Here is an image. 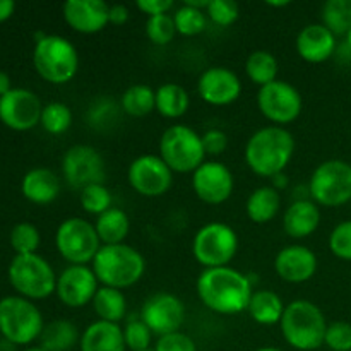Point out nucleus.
Returning <instances> with one entry per match:
<instances>
[{"label": "nucleus", "instance_id": "nucleus-1", "mask_svg": "<svg viewBox=\"0 0 351 351\" xmlns=\"http://www.w3.org/2000/svg\"><path fill=\"white\" fill-rule=\"evenodd\" d=\"M195 293L208 311L218 315H239L247 312L254 290L249 274L225 266L202 269L195 281Z\"/></svg>", "mask_w": 351, "mask_h": 351}, {"label": "nucleus", "instance_id": "nucleus-2", "mask_svg": "<svg viewBox=\"0 0 351 351\" xmlns=\"http://www.w3.org/2000/svg\"><path fill=\"white\" fill-rule=\"evenodd\" d=\"M295 137L287 127L266 125L247 139L243 160L249 170L261 178H273L283 173L293 160Z\"/></svg>", "mask_w": 351, "mask_h": 351}, {"label": "nucleus", "instance_id": "nucleus-3", "mask_svg": "<svg viewBox=\"0 0 351 351\" xmlns=\"http://www.w3.org/2000/svg\"><path fill=\"white\" fill-rule=\"evenodd\" d=\"M101 287L127 290L139 283L146 274V259L129 243L103 245L91 263Z\"/></svg>", "mask_w": 351, "mask_h": 351}, {"label": "nucleus", "instance_id": "nucleus-4", "mask_svg": "<svg viewBox=\"0 0 351 351\" xmlns=\"http://www.w3.org/2000/svg\"><path fill=\"white\" fill-rule=\"evenodd\" d=\"M328 329L326 315L314 302L298 298L287 304L280 331L288 346L298 351H314L324 346Z\"/></svg>", "mask_w": 351, "mask_h": 351}, {"label": "nucleus", "instance_id": "nucleus-5", "mask_svg": "<svg viewBox=\"0 0 351 351\" xmlns=\"http://www.w3.org/2000/svg\"><path fill=\"white\" fill-rule=\"evenodd\" d=\"M33 64L41 79L60 86L77 75L81 58L71 40L60 34H45L34 43Z\"/></svg>", "mask_w": 351, "mask_h": 351}, {"label": "nucleus", "instance_id": "nucleus-6", "mask_svg": "<svg viewBox=\"0 0 351 351\" xmlns=\"http://www.w3.org/2000/svg\"><path fill=\"white\" fill-rule=\"evenodd\" d=\"M158 151L170 170L180 175L194 173L208 156L201 134L184 123H175L163 130Z\"/></svg>", "mask_w": 351, "mask_h": 351}, {"label": "nucleus", "instance_id": "nucleus-7", "mask_svg": "<svg viewBox=\"0 0 351 351\" xmlns=\"http://www.w3.org/2000/svg\"><path fill=\"white\" fill-rule=\"evenodd\" d=\"M239 233L233 226L223 221L202 225L192 239V256L204 269L225 267L232 264L239 252Z\"/></svg>", "mask_w": 351, "mask_h": 351}, {"label": "nucleus", "instance_id": "nucleus-8", "mask_svg": "<svg viewBox=\"0 0 351 351\" xmlns=\"http://www.w3.org/2000/svg\"><path fill=\"white\" fill-rule=\"evenodd\" d=\"M45 322L41 311L24 297L0 300V335L16 346H27L40 339Z\"/></svg>", "mask_w": 351, "mask_h": 351}, {"label": "nucleus", "instance_id": "nucleus-9", "mask_svg": "<svg viewBox=\"0 0 351 351\" xmlns=\"http://www.w3.org/2000/svg\"><path fill=\"white\" fill-rule=\"evenodd\" d=\"M9 281L19 297L43 300L57 290V274L40 254L16 256L9 264Z\"/></svg>", "mask_w": 351, "mask_h": 351}, {"label": "nucleus", "instance_id": "nucleus-10", "mask_svg": "<svg viewBox=\"0 0 351 351\" xmlns=\"http://www.w3.org/2000/svg\"><path fill=\"white\" fill-rule=\"evenodd\" d=\"M57 252L69 266H91L101 249V240L96 233L95 223L79 216L64 219L55 233Z\"/></svg>", "mask_w": 351, "mask_h": 351}, {"label": "nucleus", "instance_id": "nucleus-11", "mask_svg": "<svg viewBox=\"0 0 351 351\" xmlns=\"http://www.w3.org/2000/svg\"><path fill=\"white\" fill-rule=\"evenodd\" d=\"M308 194L317 206L339 208L351 201V163L345 160L322 161L312 171Z\"/></svg>", "mask_w": 351, "mask_h": 351}, {"label": "nucleus", "instance_id": "nucleus-12", "mask_svg": "<svg viewBox=\"0 0 351 351\" xmlns=\"http://www.w3.org/2000/svg\"><path fill=\"white\" fill-rule=\"evenodd\" d=\"M256 101L264 119L269 120L271 125L278 127L293 123L304 110L302 93L291 82L281 79L259 88Z\"/></svg>", "mask_w": 351, "mask_h": 351}, {"label": "nucleus", "instance_id": "nucleus-13", "mask_svg": "<svg viewBox=\"0 0 351 351\" xmlns=\"http://www.w3.org/2000/svg\"><path fill=\"white\" fill-rule=\"evenodd\" d=\"M62 177L69 187L79 192L88 185L105 184V158L89 144H74L62 156Z\"/></svg>", "mask_w": 351, "mask_h": 351}, {"label": "nucleus", "instance_id": "nucleus-14", "mask_svg": "<svg viewBox=\"0 0 351 351\" xmlns=\"http://www.w3.org/2000/svg\"><path fill=\"white\" fill-rule=\"evenodd\" d=\"M173 171L160 154H141L127 168V182L136 194L156 199L167 194L173 185Z\"/></svg>", "mask_w": 351, "mask_h": 351}, {"label": "nucleus", "instance_id": "nucleus-15", "mask_svg": "<svg viewBox=\"0 0 351 351\" xmlns=\"http://www.w3.org/2000/svg\"><path fill=\"white\" fill-rule=\"evenodd\" d=\"M187 308L180 297L168 291H158L144 300L139 317L154 336H165L180 331Z\"/></svg>", "mask_w": 351, "mask_h": 351}, {"label": "nucleus", "instance_id": "nucleus-16", "mask_svg": "<svg viewBox=\"0 0 351 351\" xmlns=\"http://www.w3.org/2000/svg\"><path fill=\"white\" fill-rule=\"evenodd\" d=\"M192 191L201 202L208 206H221L235 191L233 171L223 161L206 160L192 173Z\"/></svg>", "mask_w": 351, "mask_h": 351}, {"label": "nucleus", "instance_id": "nucleus-17", "mask_svg": "<svg viewBox=\"0 0 351 351\" xmlns=\"http://www.w3.org/2000/svg\"><path fill=\"white\" fill-rule=\"evenodd\" d=\"M99 287L91 266H67L57 276L55 295L65 307L82 308L93 304Z\"/></svg>", "mask_w": 351, "mask_h": 351}, {"label": "nucleus", "instance_id": "nucleus-18", "mask_svg": "<svg viewBox=\"0 0 351 351\" xmlns=\"http://www.w3.org/2000/svg\"><path fill=\"white\" fill-rule=\"evenodd\" d=\"M41 112V99L29 89L12 88L0 98V120L12 130L34 129L40 123Z\"/></svg>", "mask_w": 351, "mask_h": 351}, {"label": "nucleus", "instance_id": "nucleus-19", "mask_svg": "<svg viewBox=\"0 0 351 351\" xmlns=\"http://www.w3.org/2000/svg\"><path fill=\"white\" fill-rule=\"evenodd\" d=\"M197 95L211 106H228L242 95V79L232 69L213 65L199 75Z\"/></svg>", "mask_w": 351, "mask_h": 351}, {"label": "nucleus", "instance_id": "nucleus-20", "mask_svg": "<svg viewBox=\"0 0 351 351\" xmlns=\"http://www.w3.org/2000/svg\"><path fill=\"white\" fill-rule=\"evenodd\" d=\"M274 271L278 278L290 285L311 281L317 273V254L300 243L283 247L274 257Z\"/></svg>", "mask_w": 351, "mask_h": 351}, {"label": "nucleus", "instance_id": "nucleus-21", "mask_svg": "<svg viewBox=\"0 0 351 351\" xmlns=\"http://www.w3.org/2000/svg\"><path fill=\"white\" fill-rule=\"evenodd\" d=\"M62 16L75 33L96 34L110 24V5L103 0H67Z\"/></svg>", "mask_w": 351, "mask_h": 351}, {"label": "nucleus", "instance_id": "nucleus-22", "mask_svg": "<svg viewBox=\"0 0 351 351\" xmlns=\"http://www.w3.org/2000/svg\"><path fill=\"white\" fill-rule=\"evenodd\" d=\"M295 48L298 57L307 64H324L336 55L338 41L324 24L312 23L298 31Z\"/></svg>", "mask_w": 351, "mask_h": 351}, {"label": "nucleus", "instance_id": "nucleus-23", "mask_svg": "<svg viewBox=\"0 0 351 351\" xmlns=\"http://www.w3.org/2000/svg\"><path fill=\"white\" fill-rule=\"evenodd\" d=\"M321 218V208L312 199L293 201L283 213V230L290 239H307L317 232Z\"/></svg>", "mask_w": 351, "mask_h": 351}, {"label": "nucleus", "instance_id": "nucleus-24", "mask_svg": "<svg viewBox=\"0 0 351 351\" xmlns=\"http://www.w3.org/2000/svg\"><path fill=\"white\" fill-rule=\"evenodd\" d=\"M60 178L50 168H33L21 182V192L29 202L48 206L60 195Z\"/></svg>", "mask_w": 351, "mask_h": 351}, {"label": "nucleus", "instance_id": "nucleus-25", "mask_svg": "<svg viewBox=\"0 0 351 351\" xmlns=\"http://www.w3.org/2000/svg\"><path fill=\"white\" fill-rule=\"evenodd\" d=\"M79 348L81 351H127L122 326L96 319L81 332Z\"/></svg>", "mask_w": 351, "mask_h": 351}, {"label": "nucleus", "instance_id": "nucleus-26", "mask_svg": "<svg viewBox=\"0 0 351 351\" xmlns=\"http://www.w3.org/2000/svg\"><path fill=\"white\" fill-rule=\"evenodd\" d=\"M281 209V192L271 185H261L254 189L245 202V215L256 225H266L273 221Z\"/></svg>", "mask_w": 351, "mask_h": 351}, {"label": "nucleus", "instance_id": "nucleus-27", "mask_svg": "<svg viewBox=\"0 0 351 351\" xmlns=\"http://www.w3.org/2000/svg\"><path fill=\"white\" fill-rule=\"evenodd\" d=\"M287 304L273 290H257L247 307V314L259 326H280Z\"/></svg>", "mask_w": 351, "mask_h": 351}, {"label": "nucleus", "instance_id": "nucleus-28", "mask_svg": "<svg viewBox=\"0 0 351 351\" xmlns=\"http://www.w3.org/2000/svg\"><path fill=\"white\" fill-rule=\"evenodd\" d=\"M95 228L98 233L101 245H119L125 243L130 233V218L122 208H110L103 215L96 216Z\"/></svg>", "mask_w": 351, "mask_h": 351}, {"label": "nucleus", "instance_id": "nucleus-29", "mask_svg": "<svg viewBox=\"0 0 351 351\" xmlns=\"http://www.w3.org/2000/svg\"><path fill=\"white\" fill-rule=\"evenodd\" d=\"M81 341L79 328L67 319H57L45 324L40 336V346L45 351H71Z\"/></svg>", "mask_w": 351, "mask_h": 351}, {"label": "nucleus", "instance_id": "nucleus-30", "mask_svg": "<svg viewBox=\"0 0 351 351\" xmlns=\"http://www.w3.org/2000/svg\"><path fill=\"white\" fill-rule=\"evenodd\" d=\"M191 108V95L177 82H165L156 88V112L168 120L184 117Z\"/></svg>", "mask_w": 351, "mask_h": 351}, {"label": "nucleus", "instance_id": "nucleus-31", "mask_svg": "<svg viewBox=\"0 0 351 351\" xmlns=\"http://www.w3.org/2000/svg\"><path fill=\"white\" fill-rule=\"evenodd\" d=\"M91 305L98 321L120 324L127 319V298L122 290L99 287Z\"/></svg>", "mask_w": 351, "mask_h": 351}, {"label": "nucleus", "instance_id": "nucleus-32", "mask_svg": "<svg viewBox=\"0 0 351 351\" xmlns=\"http://www.w3.org/2000/svg\"><path fill=\"white\" fill-rule=\"evenodd\" d=\"M122 115L123 112L120 101H115L110 96H98L89 103L88 112H86V122L93 130L110 132L119 125Z\"/></svg>", "mask_w": 351, "mask_h": 351}, {"label": "nucleus", "instance_id": "nucleus-33", "mask_svg": "<svg viewBox=\"0 0 351 351\" xmlns=\"http://www.w3.org/2000/svg\"><path fill=\"white\" fill-rule=\"evenodd\" d=\"M120 106H122L123 115L134 117V119H143L156 112V89L149 84H132L122 93L120 96Z\"/></svg>", "mask_w": 351, "mask_h": 351}, {"label": "nucleus", "instance_id": "nucleus-34", "mask_svg": "<svg viewBox=\"0 0 351 351\" xmlns=\"http://www.w3.org/2000/svg\"><path fill=\"white\" fill-rule=\"evenodd\" d=\"M278 72H280V64L273 51L256 50L245 58V74L257 88L276 81Z\"/></svg>", "mask_w": 351, "mask_h": 351}, {"label": "nucleus", "instance_id": "nucleus-35", "mask_svg": "<svg viewBox=\"0 0 351 351\" xmlns=\"http://www.w3.org/2000/svg\"><path fill=\"white\" fill-rule=\"evenodd\" d=\"M321 23L335 36H345L351 29V0H328L321 9Z\"/></svg>", "mask_w": 351, "mask_h": 351}, {"label": "nucleus", "instance_id": "nucleus-36", "mask_svg": "<svg viewBox=\"0 0 351 351\" xmlns=\"http://www.w3.org/2000/svg\"><path fill=\"white\" fill-rule=\"evenodd\" d=\"M173 23L177 27V34H182L185 38L199 36L206 31L208 27V16H206V10L194 9V7L187 5V3H182L177 9L173 10Z\"/></svg>", "mask_w": 351, "mask_h": 351}, {"label": "nucleus", "instance_id": "nucleus-37", "mask_svg": "<svg viewBox=\"0 0 351 351\" xmlns=\"http://www.w3.org/2000/svg\"><path fill=\"white\" fill-rule=\"evenodd\" d=\"M72 120H74L72 110L65 103L51 101L43 106L40 125L43 127L45 132L51 134V136H62L71 129Z\"/></svg>", "mask_w": 351, "mask_h": 351}, {"label": "nucleus", "instance_id": "nucleus-38", "mask_svg": "<svg viewBox=\"0 0 351 351\" xmlns=\"http://www.w3.org/2000/svg\"><path fill=\"white\" fill-rule=\"evenodd\" d=\"M79 201L88 215L99 216L113 208L112 191L105 184H93L79 192Z\"/></svg>", "mask_w": 351, "mask_h": 351}, {"label": "nucleus", "instance_id": "nucleus-39", "mask_svg": "<svg viewBox=\"0 0 351 351\" xmlns=\"http://www.w3.org/2000/svg\"><path fill=\"white\" fill-rule=\"evenodd\" d=\"M40 242V230L34 225H31V223H17V225L10 230V245L16 250V256L36 254Z\"/></svg>", "mask_w": 351, "mask_h": 351}, {"label": "nucleus", "instance_id": "nucleus-40", "mask_svg": "<svg viewBox=\"0 0 351 351\" xmlns=\"http://www.w3.org/2000/svg\"><path fill=\"white\" fill-rule=\"evenodd\" d=\"M144 31H146L147 40L153 45H158V47H167L177 36V27H175L171 14L147 17Z\"/></svg>", "mask_w": 351, "mask_h": 351}, {"label": "nucleus", "instance_id": "nucleus-41", "mask_svg": "<svg viewBox=\"0 0 351 351\" xmlns=\"http://www.w3.org/2000/svg\"><path fill=\"white\" fill-rule=\"evenodd\" d=\"M123 331V341L129 351H146L151 350V343H153V332L143 322L141 317H130L127 319L125 324L122 328Z\"/></svg>", "mask_w": 351, "mask_h": 351}, {"label": "nucleus", "instance_id": "nucleus-42", "mask_svg": "<svg viewBox=\"0 0 351 351\" xmlns=\"http://www.w3.org/2000/svg\"><path fill=\"white\" fill-rule=\"evenodd\" d=\"M328 245L332 256L338 257L339 261L351 263V219H345V221L338 223L331 230Z\"/></svg>", "mask_w": 351, "mask_h": 351}, {"label": "nucleus", "instance_id": "nucleus-43", "mask_svg": "<svg viewBox=\"0 0 351 351\" xmlns=\"http://www.w3.org/2000/svg\"><path fill=\"white\" fill-rule=\"evenodd\" d=\"M206 16L216 26L228 27L235 24L237 19H239L240 7L233 0H209Z\"/></svg>", "mask_w": 351, "mask_h": 351}, {"label": "nucleus", "instance_id": "nucleus-44", "mask_svg": "<svg viewBox=\"0 0 351 351\" xmlns=\"http://www.w3.org/2000/svg\"><path fill=\"white\" fill-rule=\"evenodd\" d=\"M324 346L331 351H351V324L336 321L328 324L324 336Z\"/></svg>", "mask_w": 351, "mask_h": 351}, {"label": "nucleus", "instance_id": "nucleus-45", "mask_svg": "<svg viewBox=\"0 0 351 351\" xmlns=\"http://www.w3.org/2000/svg\"><path fill=\"white\" fill-rule=\"evenodd\" d=\"M154 351H197L194 339L185 332L177 331L160 336L154 343Z\"/></svg>", "mask_w": 351, "mask_h": 351}, {"label": "nucleus", "instance_id": "nucleus-46", "mask_svg": "<svg viewBox=\"0 0 351 351\" xmlns=\"http://www.w3.org/2000/svg\"><path fill=\"white\" fill-rule=\"evenodd\" d=\"M202 136V144L208 156H219L228 149V134L223 129H208Z\"/></svg>", "mask_w": 351, "mask_h": 351}, {"label": "nucleus", "instance_id": "nucleus-47", "mask_svg": "<svg viewBox=\"0 0 351 351\" xmlns=\"http://www.w3.org/2000/svg\"><path fill=\"white\" fill-rule=\"evenodd\" d=\"M136 7L147 17H153L170 14L175 9V3L171 0H137Z\"/></svg>", "mask_w": 351, "mask_h": 351}, {"label": "nucleus", "instance_id": "nucleus-48", "mask_svg": "<svg viewBox=\"0 0 351 351\" xmlns=\"http://www.w3.org/2000/svg\"><path fill=\"white\" fill-rule=\"evenodd\" d=\"M130 12H129V7L123 5V3H113L110 5V24L113 26H122L129 21Z\"/></svg>", "mask_w": 351, "mask_h": 351}, {"label": "nucleus", "instance_id": "nucleus-49", "mask_svg": "<svg viewBox=\"0 0 351 351\" xmlns=\"http://www.w3.org/2000/svg\"><path fill=\"white\" fill-rule=\"evenodd\" d=\"M288 185H290V178H288V175L285 173V171H283V173L274 175V177L271 178V187L276 189L278 192L285 191V189H287Z\"/></svg>", "mask_w": 351, "mask_h": 351}, {"label": "nucleus", "instance_id": "nucleus-50", "mask_svg": "<svg viewBox=\"0 0 351 351\" xmlns=\"http://www.w3.org/2000/svg\"><path fill=\"white\" fill-rule=\"evenodd\" d=\"M14 9H16V3L12 0H0V23L9 19L14 14Z\"/></svg>", "mask_w": 351, "mask_h": 351}, {"label": "nucleus", "instance_id": "nucleus-51", "mask_svg": "<svg viewBox=\"0 0 351 351\" xmlns=\"http://www.w3.org/2000/svg\"><path fill=\"white\" fill-rule=\"evenodd\" d=\"M10 89H12V88H10L9 74H5L3 71H0V98H2L3 95H7Z\"/></svg>", "mask_w": 351, "mask_h": 351}, {"label": "nucleus", "instance_id": "nucleus-52", "mask_svg": "<svg viewBox=\"0 0 351 351\" xmlns=\"http://www.w3.org/2000/svg\"><path fill=\"white\" fill-rule=\"evenodd\" d=\"M267 5L269 7H288L290 5V2H288V0H283V2H267Z\"/></svg>", "mask_w": 351, "mask_h": 351}, {"label": "nucleus", "instance_id": "nucleus-53", "mask_svg": "<svg viewBox=\"0 0 351 351\" xmlns=\"http://www.w3.org/2000/svg\"><path fill=\"white\" fill-rule=\"evenodd\" d=\"M254 351H285V350L278 348V346H261V348H257Z\"/></svg>", "mask_w": 351, "mask_h": 351}, {"label": "nucleus", "instance_id": "nucleus-54", "mask_svg": "<svg viewBox=\"0 0 351 351\" xmlns=\"http://www.w3.org/2000/svg\"><path fill=\"white\" fill-rule=\"evenodd\" d=\"M343 43H345L346 47H350V48H351V29L348 31V33L345 34V41H343Z\"/></svg>", "mask_w": 351, "mask_h": 351}, {"label": "nucleus", "instance_id": "nucleus-55", "mask_svg": "<svg viewBox=\"0 0 351 351\" xmlns=\"http://www.w3.org/2000/svg\"><path fill=\"white\" fill-rule=\"evenodd\" d=\"M24 351H45V350L41 348L40 345H38V346H27V348L24 350Z\"/></svg>", "mask_w": 351, "mask_h": 351}, {"label": "nucleus", "instance_id": "nucleus-56", "mask_svg": "<svg viewBox=\"0 0 351 351\" xmlns=\"http://www.w3.org/2000/svg\"><path fill=\"white\" fill-rule=\"evenodd\" d=\"M146 351H154V350H153V348H151V350H146Z\"/></svg>", "mask_w": 351, "mask_h": 351}]
</instances>
